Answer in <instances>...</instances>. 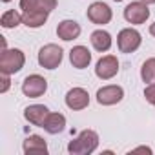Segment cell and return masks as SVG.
Masks as SVG:
<instances>
[{
  "label": "cell",
  "instance_id": "obj_1",
  "mask_svg": "<svg viewBox=\"0 0 155 155\" xmlns=\"http://www.w3.org/2000/svg\"><path fill=\"white\" fill-rule=\"evenodd\" d=\"M99 148V135L93 130H82L68 144V151L71 155H90Z\"/></svg>",
  "mask_w": 155,
  "mask_h": 155
},
{
  "label": "cell",
  "instance_id": "obj_2",
  "mask_svg": "<svg viewBox=\"0 0 155 155\" xmlns=\"http://www.w3.org/2000/svg\"><path fill=\"white\" fill-rule=\"evenodd\" d=\"M24 64H26V55L22 49H18V48L2 49V55H0V73L15 75L24 68Z\"/></svg>",
  "mask_w": 155,
  "mask_h": 155
},
{
  "label": "cell",
  "instance_id": "obj_3",
  "mask_svg": "<svg viewBox=\"0 0 155 155\" xmlns=\"http://www.w3.org/2000/svg\"><path fill=\"white\" fill-rule=\"evenodd\" d=\"M62 58H64V51L60 46L57 44H46L38 49V64L44 68V69H57L60 64H62Z\"/></svg>",
  "mask_w": 155,
  "mask_h": 155
},
{
  "label": "cell",
  "instance_id": "obj_4",
  "mask_svg": "<svg viewBox=\"0 0 155 155\" xmlns=\"http://www.w3.org/2000/svg\"><path fill=\"white\" fill-rule=\"evenodd\" d=\"M140 44H142V37L133 28H124L117 35V48L120 53H133L140 48Z\"/></svg>",
  "mask_w": 155,
  "mask_h": 155
},
{
  "label": "cell",
  "instance_id": "obj_5",
  "mask_svg": "<svg viewBox=\"0 0 155 155\" xmlns=\"http://www.w3.org/2000/svg\"><path fill=\"white\" fill-rule=\"evenodd\" d=\"M46 91H48V81L38 73L28 75L24 79V82H22V93L26 97H29V99H38Z\"/></svg>",
  "mask_w": 155,
  "mask_h": 155
},
{
  "label": "cell",
  "instance_id": "obj_6",
  "mask_svg": "<svg viewBox=\"0 0 155 155\" xmlns=\"http://www.w3.org/2000/svg\"><path fill=\"white\" fill-rule=\"evenodd\" d=\"M124 18L128 24H144L150 18V8L148 4H144L142 0H137V2H131L124 8Z\"/></svg>",
  "mask_w": 155,
  "mask_h": 155
},
{
  "label": "cell",
  "instance_id": "obj_7",
  "mask_svg": "<svg viewBox=\"0 0 155 155\" xmlns=\"http://www.w3.org/2000/svg\"><path fill=\"white\" fill-rule=\"evenodd\" d=\"M86 17L91 24L95 26H104V24H110L111 18H113V11L108 4L104 2H93L88 11H86Z\"/></svg>",
  "mask_w": 155,
  "mask_h": 155
},
{
  "label": "cell",
  "instance_id": "obj_8",
  "mask_svg": "<svg viewBox=\"0 0 155 155\" xmlns=\"http://www.w3.org/2000/svg\"><path fill=\"white\" fill-rule=\"evenodd\" d=\"M119 73V58L115 55H104L95 66V75L101 81H110Z\"/></svg>",
  "mask_w": 155,
  "mask_h": 155
},
{
  "label": "cell",
  "instance_id": "obj_9",
  "mask_svg": "<svg viewBox=\"0 0 155 155\" xmlns=\"http://www.w3.org/2000/svg\"><path fill=\"white\" fill-rule=\"evenodd\" d=\"M122 99H124V90L117 84L102 86L97 91V102L101 106H113V104H119Z\"/></svg>",
  "mask_w": 155,
  "mask_h": 155
},
{
  "label": "cell",
  "instance_id": "obj_10",
  "mask_svg": "<svg viewBox=\"0 0 155 155\" xmlns=\"http://www.w3.org/2000/svg\"><path fill=\"white\" fill-rule=\"evenodd\" d=\"M66 106L73 111H81L90 106V93L84 88H71L66 93Z\"/></svg>",
  "mask_w": 155,
  "mask_h": 155
},
{
  "label": "cell",
  "instance_id": "obj_11",
  "mask_svg": "<svg viewBox=\"0 0 155 155\" xmlns=\"http://www.w3.org/2000/svg\"><path fill=\"white\" fill-rule=\"evenodd\" d=\"M81 31H82L81 29V24L77 22V20H69V18L58 22V26H57V37L60 40H64V42H69V40L79 38L81 37Z\"/></svg>",
  "mask_w": 155,
  "mask_h": 155
},
{
  "label": "cell",
  "instance_id": "obj_12",
  "mask_svg": "<svg viewBox=\"0 0 155 155\" xmlns=\"http://www.w3.org/2000/svg\"><path fill=\"white\" fill-rule=\"evenodd\" d=\"M48 115H49V110H48V106H44V104H31V106H28V108L24 110V119H26L29 124L40 126V128L44 126Z\"/></svg>",
  "mask_w": 155,
  "mask_h": 155
},
{
  "label": "cell",
  "instance_id": "obj_13",
  "mask_svg": "<svg viewBox=\"0 0 155 155\" xmlns=\"http://www.w3.org/2000/svg\"><path fill=\"white\" fill-rule=\"evenodd\" d=\"M69 62L77 69H86L91 64V51L86 46H75L69 51Z\"/></svg>",
  "mask_w": 155,
  "mask_h": 155
},
{
  "label": "cell",
  "instance_id": "obj_14",
  "mask_svg": "<svg viewBox=\"0 0 155 155\" xmlns=\"http://www.w3.org/2000/svg\"><path fill=\"white\" fill-rule=\"evenodd\" d=\"M48 17H49V11L29 9V11L22 13V24L28 26V28H31V29H38V28H42L48 22Z\"/></svg>",
  "mask_w": 155,
  "mask_h": 155
},
{
  "label": "cell",
  "instance_id": "obj_15",
  "mask_svg": "<svg viewBox=\"0 0 155 155\" xmlns=\"http://www.w3.org/2000/svg\"><path fill=\"white\" fill-rule=\"evenodd\" d=\"M90 42H91V46H93L95 51L106 53V51L111 48L113 38H111V35H110L106 29H95V31L91 33V37H90Z\"/></svg>",
  "mask_w": 155,
  "mask_h": 155
},
{
  "label": "cell",
  "instance_id": "obj_16",
  "mask_svg": "<svg viewBox=\"0 0 155 155\" xmlns=\"http://www.w3.org/2000/svg\"><path fill=\"white\" fill-rule=\"evenodd\" d=\"M22 150H24L26 155H29V153H44L46 155L48 153V142L40 135H29V137L24 139Z\"/></svg>",
  "mask_w": 155,
  "mask_h": 155
},
{
  "label": "cell",
  "instance_id": "obj_17",
  "mask_svg": "<svg viewBox=\"0 0 155 155\" xmlns=\"http://www.w3.org/2000/svg\"><path fill=\"white\" fill-rule=\"evenodd\" d=\"M42 128H44L48 133L57 135V133L64 131V128H66V117H64L62 113L49 111V115H48V119H46V122H44V126H42Z\"/></svg>",
  "mask_w": 155,
  "mask_h": 155
},
{
  "label": "cell",
  "instance_id": "obj_18",
  "mask_svg": "<svg viewBox=\"0 0 155 155\" xmlns=\"http://www.w3.org/2000/svg\"><path fill=\"white\" fill-rule=\"evenodd\" d=\"M22 11H29V9H44V11H53L57 8V0H20L18 2Z\"/></svg>",
  "mask_w": 155,
  "mask_h": 155
},
{
  "label": "cell",
  "instance_id": "obj_19",
  "mask_svg": "<svg viewBox=\"0 0 155 155\" xmlns=\"http://www.w3.org/2000/svg\"><path fill=\"white\" fill-rule=\"evenodd\" d=\"M0 24H2V28H6V29H13V28L22 24V15L17 9H8L2 15V18H0Z\"/></svg>",
  "mask_w": 155,
  "mask_h": 155
},
{
  "label": "cell",
  "instance_id": "obj_20",
  "mask_svg": "<svg viewBox=\"0 0 155 155\" xmlns=\"http://www.w3.org/2000/svg\"><path fill=\"white\" fill-rule=\"evenodd\" d=\"M140 79L144 84H155V57L148 58L140 68Z\"/></svg>",
  "mask_w": 155,
  "mask_h": 155
},
{
  "label": "cell",
  "instance_id": "obj_21",
  "mask_svg": "<svg viewBox=\"0 0 155 155\" xmlns=\"http://www.w3.org/2000/svg\"><path fill=\"white\" fill-rule=\"evenodd\" d=\"M144 99H146V102L155 106V84H148L144 88Z\"/></svg>",
  "mask_w": 155,
  "mask_h": 155
},
{
  "label": "cell",
  "instance_id": "obj_22",
  "mask_svg": "<svg viewBox=\"0 0 155 155\" xmlns=\"http://www.w3.org/2000/svg\"><path fill=\"white\" fill-rule=\"evenodd\" d=\"M11 75H6V73H2V86H0V93H6L8 90H9V86H11V79H9Z\"/></svg>",
  "mask_w": 155,
  "mask_h": 155
},
{
  "label": "cell",
  "instance_id": "obj_23",
  "mask_svg": "<svg viewBox=\"0 0 155 155\" xmlns=\"http://www.w3.org/2000/svg\"><path fill=\"white\" fill-rule=\"evenodd\" d=\"M137 151H144V153H151V148H148V146H139V148H135V150H133V153H137Z\"/></svg>",
  "mask_w": 155,
  "mask_h": 155
},
{
  "label": "cell",
  "instance_id": "obj_24",
  "mask_svg": "<svg viewBox=\"0 0 155 155\" xmlns=\"http://www.w3.org/2000/svg\"><path fill=\"white\" fill-rule=\"evenodd\" d=\"M150 35H151V37H155V22L150 26Z\"/></svg>",
  "mask_w": 155,
  "mask_h": 155
},
{
  "label": "cell",
  "instance_id": "obj_25",
  "mask_svg": "<svg viewBox=\"0 0 155 155\" xmlns=\"http://www.w3.org/2000/svg\"><path fill=\"white\" fill-rule=\"evenodd\" d=\"M142 2H144V4H148V6H150V4H155V0H142Z\"/></svg>",
  "mask_w": 155,
  "mask_h": 155
},
{
  "label": "cell",
  "instance_id": "obj_26",
  "mask_svg": "<svg viewBox=\"0 0 155 155\" xmlns=\"http://www.w3.org/2000/svg\"><path fill=\"white\" fill-rule=\"evenodd\" d=\"M2 2H11V0H2Z\"/></svg>",
  "mask_w": 155,
  "mask_h": 155
},
{
  "label": "cell",
  "instance_id": "obj_27",
  "mask_svg": "<svg viewBox=\"0 0 155 155\" xmlns=\"http://www.w3.org/2000/svg\"><path fill=\"white\" fill-rule=\"evenodd\" d=\"M113 2H122V0H113Z\"/></svg>",
  "mask_w": 155,
  "mask_h": 155
}]
</instances>
